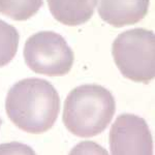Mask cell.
Returning <instances> with one entry per match:
<instances>
[{
	"label": "cell",
	"mask_w": 155,
	"mask_h": 155,
	"mask_svg": "<svg viewBox=\"0 0 155 155\" xmlns=\"http://www.w3.org/2000/svg\"><path fill=\"white\" fill-rule=\"evenodd\" d=\"M115 110V98L107 88L95 84L78 86L64 102V125L74 136H97L112 121Z\"/></svg>",
	"instance_id": "2"
},
{
	"label": "cell",
	"mask_w": 155,
	"mask_h": 155,
	"mask_svg": "<svg viewBox=\"0 0 155 155\" xmlns=\"http://www.w3.org/2000/svg\"><path fill=\"white\" fill-rule=\"evenodd\" d=\"M7 116L20 129L29 134L48 131L58 118L60 98L50 82L28 78L9 89L5 101Z\"/></svg>",
	"instance_id": "1"
},
{
	"label": "cell",
	"mask_w": 155,
	"mask_h": 155,
	"mask_svg": "<svg viewBox=\"0 0 155 155\" xmlns=\"http://www.w3.org/2000/svg\"><path fill=\"white\" fill-rule=\"evenodd\" d=\"M97 0H48L53 17L67 26H79L91 19Z\"/></svg>",
	"instance_id": "7"
},
{
	"label": "cell",
	"mask_w": 155,
	"mask_h": 155,
	"mask_svg": "<svg viewBox=\"0 0 155 155\" xmlns=\"http://www.w3.org/2000/svg\"><path fill=\"white\" fill-rule=\"evenodd\" d=\"M24 58L36 74L58 77L71 71L74 55L63 36L53 31H41L25 42Z\"/></svg>",
	"instance_id": "4"
},
{
	"label": "cell",
	"mask_w": 155,
	"mask_h": 155,
	"mask_svg": "<svg viewBox=\"0 0 155 155\" xmlns=\"http://www.w3.org/2000/svg\"><path fill=\"white\" fill-rule=\"evenodd\" d=\"M42 0H0V12L16 21H25L38 12Z\"/></svg>",
	"instance_id": "8"
},
{
	"label": "cell",
	"mask_w": 155,
	"mask_h": 155,
	"mask_svg": "<svg viewBox=\"0 0 155 155\" xmlns=\"http://www.w3.org/2000/svg\"><path fill=\"white\" fill-rule=\"evenodd\" d=\"M110 149L114 155H152L153 139L147 122L132 114L118 116L110 130Z\"/></svg>",
	"instance_id": "5"
},
{
	"label": "cell",
	"mask_w": 155,
	"mask_h": 155,
	"mask_svg": "<svg viewBox=\"0 0 155 155\" xmlns=\"http://www.w3.org/2000/svg\"><path fill=\"white\" fill-rule=\"evenodd\" d=\"M150 0H99V17L114 27L139 23L146 17Z\"/></svg>",
	"instance_id": "6"
},
{
	"label": "cell",
	"mask_w": 155,
	"mask_h": 155,
	"mask_svg": "<svg viewBox=\"0 0 155 155\" xmlns=\"http://www.w3.org/2000/svg\"><path fill=\"white\" fill-rule=\"evenodd\" d=\"M20 35L14 26L0 20V67L5 66L15 57Z\"/></svg>",
	"instance_id": "9"
},
{
	"label": "cell",
	"mask_w": 155,
	"mask_h": 155,
	"mask_svg": "<svg viewBox=\"0 0 155 155\" xmlns=\"http://www.w3.org/2000/svg\"><path fill=\"white\" fill-rule=\"evenodd\" d=\"M0 126H1V119H0Z\"/></svg>",
	"instance_id": "10"
},
{
	"label": "cell",
	"mask_w": 155,
	"mask_h": 155,
	"mask_svg": "<svg viewBox=\"0 0 155 155\" xmlns=\"http://www.w3.org/2000/svg\"><path fill=\"white\" fill-rule=\"evenodd\" d=\"M112 55L120 72L137 83L148 84L155 77V35L134 28L120 33L112 45Z\"/></svg>",
	"instance_id": "3"
}]
</instances>
